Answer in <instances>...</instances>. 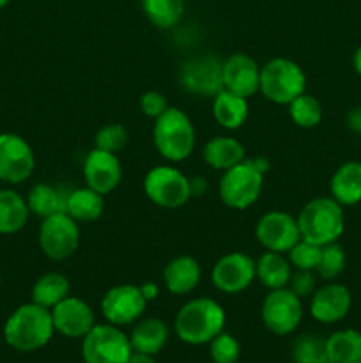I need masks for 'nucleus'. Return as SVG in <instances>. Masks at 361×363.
<instances>
[{"label": "nucleus", "instance_id": "1", "mask_svg": "<svg viewBox=\"0 0 361 363\" xmlns=\"http://www.w3.org/2000/svg\"><path fill=\"white\" fill-rule=\"evenodd\" d=\"M53 333L52 311L34 301L20 305L4 325V340L20 353L41 350L52 340Z\"/></svg>", "mask_w": 361, "mask_h": 363}, {"label": "nucleus", "instance_id": "2", "mask_svg": "<svg viewBox=\"0 0 361 363\" xmlns=\"http://www.w3.org/2000/svg\"><path fill=\"white\" fill-rule=\"evenodd\" d=\"M227 315L222 305L211 298H195L177 312L173 330L183 342L191 346L209 344L225 328Z\"/></svg>", "mask_w": 361, "mask_h": 363}, {"label": "nucleus", "instance_id": "3", "mask_svg": "<svg viewBox=\"0 0 361 363\" xmlns=\"http://www.w3.org/2000/svg\"><path fill=\"white\" fill-rule=\"evenodd\" d=\"M343 206L333 197L311 199L303 206L297 225H299L301 240L324 247V245L336 243L345 229V216Z\"/></svg>", "mask_w": 361, "mask_h": 363}, {"label": "nucleus", "instance_id": "4", "mask_svg": "<svg viewBox=\"0 0 361 363\" xmlns=\"http://www.w3.org/2000/svg\"><path fill=\"white\" fill-rule=\"evenodd\" d=\"M195 126L190 117L176 106H168L154 119L152 140L166 162L179 163L190 158L195 149Z\"/></svg>", "mask_w": 361, "mask_h": 363}, {"label": "nucleus", "instance_id": "5", "mask_svg": "<svg viewBox=\"0 0 361 363\" xmlns=\"http://www.w3.org/2000/svg\"><path fill=\"white\" fill-rule=\"evenodd\" d=\"M258 91L276 105H289L297 96L306 92V74L294 60L283 57L271 59L260 67Z\"/></svg>", "mask_w": 361, "mask_h": 363}, {"label": "nucleus", "instance_id": "6", "mask_svg": "<svg viewBox=\"0 0 361 363\" xmlns=\"http://www.w3.org/2000/svg\"><path fill=\"white\" fill-rule=\"evenodd\" d=\"M264 188V172L253 160H244L225 170L219 179V199L230 209H246L258 201Z\"/></svg>", "mask_w": 361, "mask_h": 363}, {"label": "nucleus", "instance_id": "7", "mask_svg": "<svg viewBox=\"0 0 361 363\" xmlns=\"http://www.w3.org/2000/svg\"><path fill=\"white\" fill-rule=\"evenodd\" d=\"M133 347L130 337L110 323L94 325L84 337L81 358L85 363H127Z\"/></svg>", "mask_w": 361, "mask_h": 363}, {"label": "nucleus", "instance_id": "8", "mask_svg": "<svg viewBox=\"0 0 361 363\" xmlns=\"http://www.w3.org/2000/svg\"><path fill=\"white\" fill-rule=\"evenodd\" d=\"M144 191L152 204L165 209H176L186 204L191 197L190 179L173 167L159 165L147 172Z\"/></svg>", "mask_w": 361, "mask_h": 363}, {"label": "nucleus", "instance_id": "9", "mask_svg": "<svg viewBox=\"0 0 361 363\" xmlns=\"http://www.w3.org/2000/svg\"><path fill=\"white\" fill-rule=\"evenodd\" d=\"M42 254L52 261H66L80 247V227L67 213L42 218L38 234Z\"/></svg>", "mask_w": 361, "mask_h": 363}, {"label": "nucleus", "instance_id": "10", "mask_svg": "<svg viewBox=\"0 0 361 363\" xmlns=\"http://www.w3.org/2000/svg\"><path fill=\"white\" fill-rule=\"evenodd\" d=\"M260 318L265 328L275 335H289L303 319V303L289 287L273 289L262 301Z\"/></svg>", "mask_w": 361, "mask_h": 363}, {"label": "nucleus", "instance_id": "11", "mask_svg": "<svg viewBox=\"0 0 361 363\" xmlns=\"http://www.w3.org/2000/svg\"><path fill=\"white\" fill-rule=\"evenodd\" d=\"M147 300L142 294L140 286L122 284L105 293L101 300V312L106 323L113 326L133 325L144 315Z\"/></svg>", "mask_w": 361, "mask_h": 363}, {"label": "nucleus", "instance_id": "12", "mask_svg": "<svg viewBox=\"0 0 361 363\" xmlns=\"http://www.w3.org/2000/svg\"><path fill=\"white\" fill-rule=\"evenodd\" d=\"M35 167L34 151L23 137L0 133V181L20 184L32 176Z\"/></svg>", "mask_w": 361, "mask_h": 363}, {"label": "nucleus", "instance_id": "13", "mask_svg": "<svg viewBox=\"0 0 361 363\" xmlns=\"http://www.w3.org/2000/svg\"><path fill=\"white\" fill-rule=\"evenodd\" d=\"M255 236L265 250L278 254H287L301 240L297 218L278 209L264 213L258 218Z\"/></svg>", "mask_w": 361, "mask_h": 363}, {"label": "nucleus", "instance_id": "14", "mask_svg": "<svg viewBox=\"0 0 361 363\" xmlns=\"http://www.w3.org/2000/svg\"><path fill=\"white\" fill-rule=\"evenodd\" d=\"M211 280L222 293H243L255 280V261L244 252L225 254L212 266Z\"/></svg>", "mask_w": 361, "mask_h": 363}, {"label": "nucleus", "instance_id": "15", "mask_svg": "<svg viewBox=\"0 0 361 363\" xmlns=\"http://www.w3.org/2000/svg\"><path fill=\"white\" fill-rule=\"evenodd\" d=\"M222 66L223 62L212 55L195 57L180 66V84L193 94L214 98L223 89Z\"/></svg>", "mask_w": 361, "mask_h": 363}, {"label": "nucleus", "instance_id": "16", "mask_svg": "<svg viewBox=\"0 0 361 363\" xmlns=\"http://www.w3.org/2000/svg\"><path fill=\"white\" fill-rule=\"evenodd\" d=\"M53 328L69 339H84L96 325L94 311L87 301L67 296L52 308Z\"/></svg>", "mask_w": 361, "mask_h": 363}, {"label": "nucleus", "instance_id": "17", "mask_svg": "<svg viewBox=\"0 0 361 363\" xmlns=\"http://www.w3.org/2000/svg\"><path fill=\"white\" fill-rule=\"evenodd\" d=\"M84 179L87 186L98 194H112L122 179V167L117 155L92 149L84 160Z\"/></svg>", "mask_w": 361, "mask_h": 363}, {"label": "nucleus", "instance_id": "18", "mask_svg": "<svg viewBox=\"0 0 361 363\" xmlns=\"http://www.w3.org/2000/svg\"><path fill=\"white\" fill-rule=\"evenodd\" d=\"M223 89L241 96L251 98L260 87V67L246 53H232L222 66Z\"/></svg>", "mask_w": 361, "mask_h": 363}, {"label": "nucleus", "instance_id": "19", "mask_svg": "<svg viewBox=\"0 0 361 363\" xmlns=\"http://www.w3.org/2000/svg\"><path fill=\"white\" fill-rule=\"evenodd\" d=\"M350 305H353L350 291L342 284L328 282L311 294L310 314L322 325H335L349 314Z\"/></svg>", "mask_w": 361, "mask_h": 363}, {"label": "nucleus", "instance_id": "20", "mask_svg": "<svg viewBox=\"0 0 361 363\" xmlns=\"http://www.w3.org/2000/svg\"><path fill=\"white\" fill-rule=\"evenodd\" d=\"M202 268L191 255H179L172 259L163 269V282L166 289L176 296L191 293L200 284Z\"/></svg>", "mask_w": 361, "mask_h": 363}, {"label": "nucleus", "instance_id": "21", "mask_svg": "<svg viewBox=\"0 0 361 363\" xmlns=\"http://www.w3.org/2000/svg\"><path fill=\"white\" fill-rule=\"evenodd\" d=\"M331 197L340 206L361 202V162H347L335 170L329 183Z\"/></svg>", "mask_w": 361, "mask_h": 363}, {"label": "nucleus", "instance_id": "22", "mask_svg": "<svg viewBox=\"0 0 361 363\" xmlns=\"http://www.w3.org/2000/svg\"><path fill=\"white\" fill-rule=\"evenodd\" d=\"M130 342L133 351H140V353H147L154 357L168 342V326L158 318L142 319L133 326Z\"/></svg>", "mask_w": 361, "mask_h": 363}, {"label": "nucleus", "instance_id": "23", "mask_svg": "<svg viewBox=\"0 0 361 363\" xmlns=\"http://www.w3.org/2000/svg\"><path fill=\"white\" fill-rule=\"evenodd\" d=\"M204 160L211 169L214 170H225L232 169L237 163L244 162V156H246V151H244V145L241 144L237 138L232 137H214L205 144L204 147Z\"/></svg>", "mask_w": 361, "mask_h": 363}, {"label": "nucleus", "instance_id": "24", "mask_svg": "<svg viewBox=\"0 0 361 363\" xmlns=\"http://www.w3.org/2000/svg\"><path fill=\"white\" fill-rule=\"evenodd\" d=\"M248 99L222 89L212 99V116L225 130H237L248 119Z\"/></svg>", "mask_w": 361, "mask_h": 363}, {"label": "nucleus", "instance_id": "25", "mask_svg": "<svg viewBox=\"0 0 361 363\" xmlns=\"http://www.w3.org/2000/svg\"><path fill=\"white\" fill-rule=\"evenodd\" d=\"M292 277V264L289 259L283 257L278 252H265L255 261V279L260 280V284L268 289H282L289 286V280Z\"/></svg>", "mask_w": 361, "mask_h": 363}, {"label": "nucleus", "instance_id": "26", "mask_svg": "<svg viewBox=\"0 0 361 363\" xmlns=\"http://www.w3.org/2000/svg\"><path fill=\"white\" fill-rule=\"evenodd\" d=\"M105 195L92 188H76L67 194L66 213L78 223H88L98 220L105 209Z\"/></svg>", "mask_w": 361, "mask_h": 363}, {"label": "nucleus", "instance_id": "27", "mask_svg": "<svg viewBox=\"0 0 361 363\" xmlns=\"http://www.w3.org/2000/svg\"><path fill=\"white\" fill-rule=\"evenodd\" d=\"M30 209L27 199L14 190H0V234H16L27 225Z\"/></svg>", "mask_w": 361, "mask_h": 363}, {"label": "nucleus", "instance_id": "28", "mask_svg": "<svg viewBox=\"0 0 361 363\" xmlns=\"http://www.w3.org/2000/svg\"><path fill=\"white\" fill-rule=\"evenodd\" d=\"M67 194L60 188L52 186V184L39 183L30 188L27 195V206L32 215L48 218V216L57 215V213H66Z\"/></svg>", "mask_w": 361, "mask_h": 363}, {"label": "nucleus", "instance_id": "29", "mask_svg": "<svg viewBox=\"0 0 361 363\" xmlns=\"http://www.w3.org/2000/svg\"><path fill=\"white\" fill-rule=\"evenodd\" d=\"M326 353L331 363H361V332L340 330L326 339Z\"/></svg>", "mask_w": 361, "mask_h": 363}, {"label": "nucleus", "instance_id": "30", "mask_svg": "<svg viewBox=\"0 0 361 363\" xmlns=\"http://www.w3.org/2000/svg\"><path fill=\"white\" fill-rule=\"evenodd\" d=\"M69 280L62 273H46L32 286V301L52 311L55 305L69 296Z\"/></svg>", "mask_w": 361, "mask_h": 363}, {"label": "nucleus", "instance_id": "31", "mask_svg": "<svg viewBox=\"0 0 361 363\" xmlns=\"http://www.w3.org/2000/svg\"><path fill=\"white\" fill-rule=\"evenodd\" d=\"M147 20L158 28H172L184 13V0H142Z\"/></svg>", "mask_w": 361, "mask_h": 363}, {"label": "nucleus", "instance_id": "32", "mask_svg": "<svg viewBox=\"0 0 361 363\" xmlns=\"http://www.w3.org/2000/svg\"><path fill=\"white\" fill-rule=\"evenodd\" d=\"M287 106H289V116L294 121V124L304 128V130L315 128L322 121V105L315 96L306 94V92L297 96Z\"/></svg>", "mask_w": 361, "mask_h": 363}, {"label": "nucleus", "instance_id": "33", "mask_svg": "<svg viewBox=\"0 0 361 363\" xmlns=\"http://www.w3.org/2000/svg\"><path fill=\"white\" fill-rule=\"evenodd\" d=\"M343 269H345V252L340 247L338 241L324 245L321 248V257H319V264L315 268L317 277L331 282V280L338 279L342 275Z\"/></svg>", "mask_w": 361, "mask_h": 363}, {"label": "nucleus", "instance_id": "34", "mask_svg": "<svg viewBox=\"0 0 361 363\" xmlns=\"http://www.w3.org/2000/svg\"><path fill=\"white\" fill-rule=\"evenodd\" d=\"M294 363H331L326 353V340L317 335H304L294 344Z\"/></svg>", "mask_w": 361, "mask_h": 363}, {"label": "nucleus", "instance_id": "35", "mask_svg": "<svg viewBox=\"0 0 361 363\" xmlns=\"http://www.w3.org/2000/svg\"><path fill=\"white\" fill-rule=\"evenodd\" d=\"M321 248L322 247L310 243V241L299 240L287 252V259H289V262L296 269L315 272V268L319 264V257H321Z\"/></svg>", "mask_w": 361, "mask_h": 363}, {"label": "nucleus", "instance_id": "36", "mask_svg": "<svg viewBox=\"0 0 361 363\" xmlns=\"http://www.w3.org/2000/svg\"><path fill=\"white\" fill-rule=\"evenodd\" d=\"M209 353H211L214 363H237L241 354V346L236 337L222 332L209 342Z\"/></svg>", "mask_w": 361, "mask_h": 363}, {"label": "nucleus", "instance_id": "37", "mask_svg": "<svg viewBox=\"0 0 361 363\" xmlns=\"http://www.w3.org/2000/svg\"><path fill=\"white\" fill-rule=\"evenodd\" d=\"M127 144V130L122 124H108V126H103L101 130L96 133L94 137V147L101 149L106 152H117L120 149H124V145Z\"/></svg>", "mask_w": 361, "mask_h": 363}, {"label": "nucleus", "instance_id": "38", "mask_svg": "<svg viewBox=\"0 0 361 363\" xmlns=\"http://www.w3.org/2000/svg\"><path fill=\"white\" fill-rule=\"evenodd\" d=\"M315 284H317V277L315 272H303V269H296V273L292 272V277L289 280V289L296 294L297 298H311V294L315 293Z\"/></svg>", "mask_w": 361, "mask_h": 363}, {"label": "nucleus", "instance_id": "39", "mask_svg": "<svg viewBox=\"0 0 361 363\" xmlns=\"http://www.w3.org/2000/svg\"><path fill=\"white\" fill-rule=\"evenodd\" d=\"M140 108L151 119H158L166 108H168V103H166L165 96L158 91H147L142 94L140 98Z\"/></svg>", "mask_w": 361, "mask_h": 363}, {"label": "nucleus", "instance_id": "40", "mask_svg": "<svg viewBox=\"0 0 361 363\" xmlns=\"http://www.w3.org/2000/svg\"><path fill=\"white\" fill-rule=\"evenodd\" d=\"M345 121L349 130H353L354 133H361V105L354 106V108L347 113Z\"/></svg>", "mask_w": 361, "mask_h": 363}, {"label": "nucleus", "instance_id": "41", "mask_svg": "<svg viewBox=\"0 0 361 363\" xmlns=\"http://www.w3.org/2000/svg\"><path fill=\"white\" fill-rule=\"evenodd\" d=\"M205 188H207V183H205V179L202 176H197L193 177V179H190V190H191V197H202L205 191Z\"/></svg>", "mask_w": 361, "mask_h": 363}, {"label": "nucleus", "instance_id": "42", "mask_svg": "<svg viewBox=\"0 0 361 363\" xmlns=\"http://www.w3.org/2000/svg\"><path fill=\"white\" fill-rule=\"evenodd\" d=\"M140 291H142V294H144L145 300H147V303H149V301L156 300V298H158V294H159L158 286H156V284H152V282H144V284H142Z\"/></svg>", "mask_w": 361, "mask_h": 363}, {"label": "nucleus", "instance_id": "43", "mask_svg": "<svg viewBox=\"0 0 361 363\" xmlns=\"http://www.w3.org/2000/svg\"><path fill=\"white\" fill-rule=\"evenodd\" d=\"M127 363H156L154 357L152 354H147V353H140V351H133L130 357V360Z\"/></svg>", "mask_w": 361, "mask_h": 363}, {"label": "nucleus", "instance_id": "44", "mask_svg": "<svg viewBox=\"0 0 361 363\" xmlns=\"http://www.w3.org/2000/svg\"><path fill=\"white\" fill-rule=\"evenodd\" d=\"M353 66H354V69H356V73L361 77V46L356 50V52H354Z\"/></svg>", "mask_w": 361, "mask_h": 363}, {"label": "nucleus", "instance_id": "45", "mask_svg": "<svg viewBox=\"0 0 361 363\" xmlns=\"http://www.w3.org/2000/svg\"><path fill=\"white\" fill-rule=\"evenodd\" d=\"M9 2L11 0H0V9H2V7H6Z\"/></svg>", "mask_w": 361, "mask_h": 363}, {"label": "nucleus", "instance_id": "46", "mask_svg": "<svg viewBox=\"0 0 361 363\" xmlns=\"http://www.w3.org/2000/svg\"><path fill=\"white\" fill-rule=\"evenodd\" d=\"M0 280H2V279H0Z\"/></svg>", "mask_w": 361, "mask_h": 363}]
</instances>
